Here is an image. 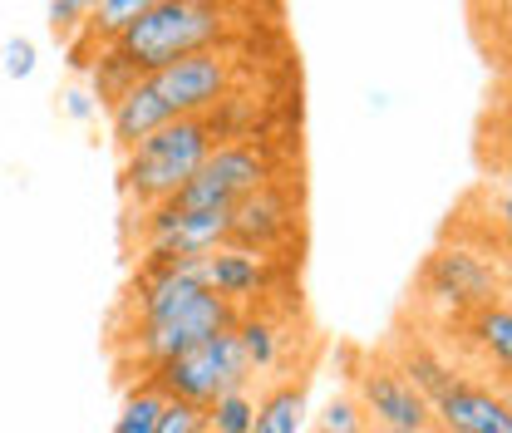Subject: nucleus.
I'll return each instance as SVG.
<instances>
[{"label":"nucleus","instance_id":"nucleus-11","mask_svg":"<svg viewBox=\"0 0 512 433\" xmlns=\"http://www.w3.org/2000/svg\"><path fill=\"white\" fill-rule=\"evenodd\" d=\"M291 227H296L291 197L271 183V187H261V192H252V197H242V202L227 212V247L271 256V251L291 237Z\"/></svg>","mask_w":512,"mask_h":433},{"label":"nucleus","instance_id":"nucleus-3","mask_svg":"<svg viewBox=\"0 0 512 433\" xmlns=\"http://www.w3.org/2000/svg\"><path fill=\"white\" fill-rule=\"evenodd\" d=\"M237 315H242V310H232L222 296L197 291L192 301H183L178 310H168V315H158V320L128 325L124 335H114V345L124 350L128 365L143 370V379H148L158 365H168L173 355H183V350L212 340V335H227V330L237 325Z\"/></svg>","mask_w":512,"mask_h":433},{"label":"nucleus","instance_id":"nucleus-24","mask_svg":"<svg viewBox=\"0 0 512 433\" xmlns=\"http://www.w3.org/2000/svg\"><path fill=\"white\" fill-rule=\"evenodd\" d=\"M0 55H5V74H10V79H30V74H35V64H40L35 40H25V35H15L10 45H0Z\"/></svg>","mask_w":512,"mask_h":433},{"label":"nucleus","instance_id":"nucleus-12","mask_svg":"<svg viewBox=\"0 0 512 433\" xmlns=\"http://www.w3.org/2000/svg\"><path fill=\"white\" fill-rule=\"evenodd\" d=\"M202 286L222 296L232 310H252L261 296H271V256L217 247L212 256H202Z\"/></svg>","mask_w":512,"mask_h":433},{"label":"nucleus","instance_id":"nucleus-1","mask_svg":"<svg viewBox=\"0 0 512 433\" xmlns=\"http://www.w3.org/2000/svg\"><path fill=\"white\" fill-rule=\"evenodd\" d=\"M232 35V10L227 5H207V0H148V10L128 25L124 35L99 50L104 60H114L133 79H153L168 64L202 55V50H222V40Z\"/></svg>","mask_w":512,"mask_h":433},{"label":"nucleus","instance_id":"nucleus-14","mask_svg":"<svg viewBox=\"0 0 512 433\" xmlns=\"http://www.w3.org/2000/svg\"><path fill=\"white\" fill-rule=\"evenodd\" d=\"M311 424V374H286L266 394H256L252 433H306Z\"/></svg>","mask_w":512,"mask_h":433},{"label":"nucleus","instance_id":"nucleus-25","mask_svg":"<svg viewBox=\"0 0 512 433\" xmlns=\"http://www.w3.org/2000/svg\"><path fill=\"white\" fill-rule=\"evenodd\" d=\"M60 109L74 119V124H94V114H99V99H94V89H64L60 94Z\"/></svg>","mask_w":512,"mask_h":433},{"label":"nucleus","instance_id":"nucleus-10","mask_svg":"<svg viewBox=\"0 0 512 433\" xmlns=\"http://www.w3.org/2000/svg\"><path fill=\"white\" fill-rule=\"evenodd\" d=\"M434 429L439 433H512V404L498 384L458 379L434 404Z\"/></svg>","mask_w":512,"mask_h":433},{"label":"nucleus","instance_id":"nucleus-13","mask_svg":"<svg viewBox=\"0 0 512 433\" xmlns=\"http://www.w3.org/2000/svg\"><path fill=\"white\" fill-rule=\"evenodd\" d=\"M163 124H173V114H168V104L158 99L153 79L128 84L124 94L109 104V133H114V143H119L124 153L133 148V143H143L148 133H158Z\"/></svg>","mask_w":512,"mask_h":433},{"label":"nucleus","instance_id":"nucleus-26","mask_svg":"<svg viewBox=\"0 0 512 433\" xmlns=\"http://www.w3.org/2000/svg\"><path fill=\"white\" fill-rule=\"evenodd\" d=\"M503 227L512 232V173H508V197H503Z\"/></svg>","mask_w":512,"mask_h":433},{"label":"nucleus","instance_id":"nucleus-30","mask_svg":"<svg viewBox=\"0 0 512 433\" xmlns=\"http://www.w3.org/2000/svg\"><path fill=\"white\" fill-rule=\"evenodd\" d=\"M508 60H512V55H508Z\"/></svg>","mask_w":512,"mask_h":433},{"label":"nucleus","instance_id":"nucleus-2","mask_svg":"<svg viewBox=\"0 0 512 433\" xmlns=\"http://www.w3.org/2000/svg\"><path fill=\"white\" fill-rule=\"evenodd\" d=\"M212 148H217V119H173L158 133H148L143 143H133L119 168V192H124L128 212L148 217L168 207L197 178Z\"/></svg>","mask_w":512,"mask_h":433},{"label":"nucleus","instance_id":"nucleus-23","mask_svg":"<svg viewBox=\"0 0 512 433\" xmlns=\"http://www.w3.org/2000/svg\"><path fill=\"white\" fill-rule=\"evenodd\" d=\"M158 433H207V414L183 404V399H168L163 414H158Z\"/></svg>","mask_w":512,"mask_h":433},{"label":"nucleus","instance_id":"nucleus-18","mask_svg":"<svg viewBox=\"0 0 512 433\" xmlns=\"http://www.w3.org/2000/svg\"><path fill=\"white\" fill-rule=\"evenodd\" d=\"M143 10H148V0H99V5H89L84 40H89V45H99V50H109L128 25L143 15Z\"/></svg>","mask_w":512,"mask_h":433},{"label":"nucleus","instance_id":"nucleus-28","mask_svg":"<svg viewBox=\"0 0 512 433\" xmlns=\"http://www.w3.org/2000/svg\"><path fill=\"white\" fill-rule=\"evenodd\" d=\"M503 296H508V301H512V276H508V281H503Z\"/></svg>","mask_w":512,"mask_h":433},{"label":"nucleus","instance_id":"nucleus-19","mask_svg":"<svg viewBox=\"0 0 512 433\" xmlns=\"http://www.w3.org/2000/svg\"><path fill=\"white\" fill-rule=\"evenodd\" d=\"M163 404H168V399H163L148 379L128 384L124 409H119V419H114V433H158V414H163Z\"/></svg>","mask_w":512,"mask_h":433},{"label":"nucleus","instance_id":"nucleus-7","mask_svg":"<svg viewBox=\"0 0 512 433\" xmlns=\"http://www.w3.org/2000/svg\"><path fill=\"white\" fill-rule=\"evenodd\" d=\"M424 296L468 320L473 310L503 301V276H498V266H493L488 256H478V251L444 247L424 261Z\"/></svg>","mask_w":512,"mask_h":433},{"label":"nucleus","instance_id":"nucleus-15","mask_svg":"<svg viewBox=\"0 0 512 433\" xmlns=\"http://www.w3.org/2000/svg\"><path fill=\"white\" fill-rule=\"evenodd\" d=\"M232 335H237V345H242L252 374H276L286 365V325H281L271 310H261V306L242 310L237 325H232Z\"/></svg>","mask_w":512,"mask_h":433},{"label":"nucleus","instance_id":"nucleus-17","mask_svg":"<svg viewBox=\"0 0 512 433\" xmlns=\"http://www.w3.org/2000/svg\"><path fill=\"white\" fill-rule=\"evenodd\" d=\"M394 370L404 374V379H409V384L429 399V404H434L444 389H453V384L463 379V374L453 370L448 360H439V355H434V350H424V345H414V350L404 345V350H399V360H394Z\"/></svg>","mask_w":512,"mask_h":433},{"label":"nucleus","instance_id":"nucleus-29","mask_svg":"<svg viewBox=\"0 0 512 433\" xmlns=\"http://www.w3.org/2000/svg\"><path fill=\"white\" fill-rule=\"evenodd\" d=\"M498 384H503V389H512V379H498Z\"/></svg>","mask_w":512,"mask_h":433},{"label":"nucleus","instance_id":"nucleus-16","mask_svg":"<svg viewBox=\"0 0 512 433\" xmlns=\"http://www.w3.org/2000/svg\"><path fill=\"white\" fill-rule=\"evenodd\" d=\"M463 330H468V340L498 365V379H512V301H493V306L473 310L468 320H463Z\"/></svg>","mask_w":512,"mask_h":433},{"label":"nucleus","instance_id":"nucleus-6","mask_svg":"<svg viewBox=\"0 0 512 433\" xmlns=\"http://www.w3.org/2000/svg\"><path fill=\"white\" fill-rule=\"evenodd\" d=\"M227 247V212H183L158 207L138 217V261L143 266H173V261H202Z\"/></svg>","mask_w":512,"mask_h":433},{"label":"nucleus","instance_id":"nucleus-27","mask_svg":"<svg viewBox=\"0 0 512 433\" xmlns=\"http://www.w3.org/2000/svg\"><path fill=\"white\" fill-rule=\"evenodd\" d=\"M370 433H439V429H370Z\"/></svg>","mask_w":512,"mask_h":433},{"label":"nucleus","instance_id":"nucleus-21","mask_svg":"<svg viewBox=\"0 0 512 433\" xmlns=\"http://www.w3.org/2000/svg\"><path fill=\"white\" fill-rule=\"evenodd\" d=\"M311 433H370V419L365 409L355 404V394H330L320 404V414H311Z\"/></svg>","mask_w":512,"mask_h":433},{"label":"nucleus","instance_id":"nucleus-4","mask_svg":"<svg viewBox=\"0 0 512 433\" xmlns=\"http://www.w3.org/2000/svg\"><path fill=\"white\" fill-rule=\"evenodd\" d=\"M148 384L163 399H183L192 409H207L212 399H222L232 389H252V365H247L237 335L227 330V335H212L183 355H173L168 365H158L148 374Z\"/></svg>","mask_w":512,"mask_h":433},{"label":"nucleus","instance_id":"nucleus-20","mask_svg":"<svg viewBox=\"0 0 512 433\" xmlns=\"http://www.w3.org/2000/svg\"><path fill=\"white\" fill-rule=\"evenodd\" d=\"M202 414H207V433H252V424H256V394H252V389H232V394L212 399Z\"/></svg>","mask_w":512,"mask_h":433},{"label":"nucleus","instance_id":"nucleus-9","mask_svg":"<svg viewBox=\"0 0 512 433\" xmlns=\"http://www.w3.org/2000/svg\"><path fill=\"white\" fill-rule=\"evenodd\" d=\"M350 394L365 409L370 429H434L429 399L394 370V360H370L350 374Z\"/></svg>","mask_w":512,"mask_h":433},{"label":"nucleus","instance_id":"nucleus-8","mask_svg":"<svg viewBox=\"0 0 512 433\" xmlns=\"http://www.w3.org/2000/svg\"><path fill=\"white\" fill-rule=\"evenodd\" d=\"M153 89L173 119H212V109L232 99V55L227 50L188 55V60L168 64L163 74H153Z\"/></svg>","mask_w":512,"mask_h":433},{"label":"nucleus","instance_id":"nucleus-5","mask_svg":"<svg viewBox=\"0 0 512 433\" xmlns=\"http://www.w3.org/2000/svg\"><path fill=\"white\" fill-rule=\"evenodd\" d=\"M271 178H276V168H271L266 148L232 138V143H217V148L207 153V163H202L197 178L173 197V207H183V212H232L242 197L271 187Z\"/></svg>","mask_w":512,"mask_h":433},{"label":"nucleus","instance_id":"nucleus-22","mask_svg":"<svg viewBox=\"0 0 512 433\" xmlns=\"http://www.w3.org/2000/svg\"><path fill=\"white\" fill-rule=\"evenodd\" d=\"M45 20H50V35H55V40L74 45V40L84 35V25H89V5H84V0H50V5H45Z\"/></svg>","mask_w":512,"mask_h":433}]
</instances>
